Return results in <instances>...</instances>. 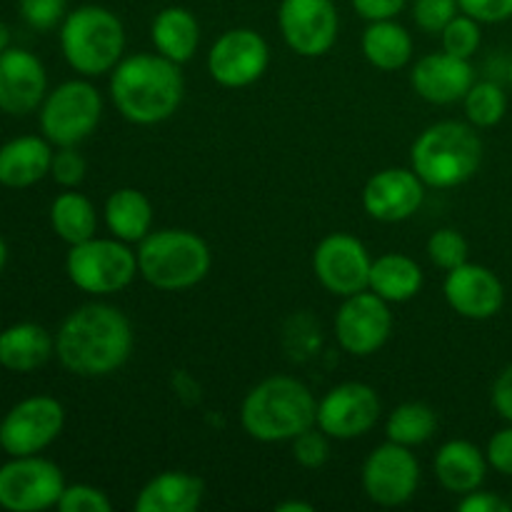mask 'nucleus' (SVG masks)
Returning a JSON list of instances; mask_svg holds the SVG:
<instances>
[{
    "label": "nucleus",
    "mask_w": 512,
    "mask_h": 512,
    "mask_svg": "<svg viewBox=\"0 0 512 512\" xmlns=\"http://www.w3.org/2000/svg\"><path fill=\"white\" fill-rule=\"evenodd\" d=\"M133 353V325L123 310L105 303L75 308L60 323L55 355L65 370L80 378H103L125 365Z\"/></svg>",
    "instance_id": "nucleus-1"
},
{
    "label": "nucleus",
    "mask_w": 512,
    "mask_h": 512,
    "mask_svg": "<svg viewBox=\"0 0 512 512\" xmlns=\"http://www.w3.org/2000/svg\"><path fill=\"white\" fill-rule=\"evenodd\" d=\"M180 65L165 55L138 53L110 70V98L118 113L135 125H155L173 118L183 103Z\"/></svg>",
    "instance_id": "nucleus-2"
},
{
    "label": "nucleus",
    "mask_w": 512,
    "mask_h": 512,
    "mask_svg": "<svg viewBox=\"0 0 512 512\" xmlns=\"http://www.w3.org/2000/svg\"><path fill=\"white\" fill-rule=\"evenodd\" d=\"M318 403L305 383L290 375H273L255 385L243 400L240 423L258 443H285L310 430Z\"/></svg>",
    "instance_id": "nucleus-3"
},
{
    "label": "nucleus",
    "mask_w": 512,
    "mask_h": 512,
    "mask_svg": "<svg viewBox=\"0 0 512 512\" xmlns=\"http://www.w3.org/2000/svg\"><path fill=\"white\" fill-rule=\"evenodd\" d=\"M483 163V140L475 125L458 120H440L430 125L410 150V165L430 188H455L478 173Z\"/></svg>",
    "instance_id": "nucleus-4"
},
{
    "label": "nucleus",
    "mask_w": 512,
    "mask_h": 512,
    "mask_svg": "<svg viewBox=\"0 0 512 512\" xmlns=\"http://www.w3.org/2000/svg\"><path fill=\"white\" fill-rule=\"evenodd\" d=\"M138 273L153 288L175 293L203 283L213 255L198 233L180 228L150 230L138 245Z\"/></svg>",
    "instance_id": "nucleus-5"
},
{
    "label": "nucleus",
    "mask_w": 512,
    "mask_h": 512,
    "mask_svg": "<svg viewBox=\"0 0 512 512\" xmlns=\"http://www.w3.org/2000/svg\"><path fill=\"white\" fill-rule=\"evenodd\" d=\"M60 50L75 73L98 78L123 60L125 28L113 10L80 5L60 25Z\"/></svg>",
    "instance_id": "nucleus-6"
},
{
    "label": "nucleus",
    "mask_w": 512,
    "mask_h": 512,
    "mask_svg": "<svg viewBox=\"0 0 512 512\" xmlns=\"http://www.w3.org/2000/svg\"><path fill=\"white\" fill-rule=\"evenodd\" d=\"M70 283L88 295H113L138 275V255L118 238H90L70 245L65 258Z\"/></svg>",
    "instance_id": "nucleus-7"
},
{
    "label": "nucleus",
    "mask_w": 512,
    "mask_h": 512,
    "mask_svg": "<svg viewBox=\"0 0 512 512\" xmlns=\"http://www.w3.org/2000/svg\"><path fill=\"white\" fill-rule=\"evenodd\" d=\"M103 115V98L88 80H65L40 105V130L58 148H75L93 135Z\"/></svg>",
    "instance_id": "nucleus-8"
},
{
    "label": "nucleus",
    "mask_w": 512,
    "mask_h": 512,
    "mask_svg": "<svg viewBox=\"0 0 512 512\" xmlns=\"http://www.w3.org/2000/svg\"><path fill=\"white\" fill-rule=\"evenodd\" d=\"M65 490L60 468L40 455H20L0 465V508L10 512H40L58 508Z\"/></svg>",
    "instance_id": "nucleus-9"
},
{
    "label": "nucleus",
    "mask_w": 512,
    "mask_h": 512,
    "mask_svg": "<svg viewBox=\"0 0 512 512\" xmlns=\"http://www.w3.org/2000/svg\"><path fill=\"white\" fill-rule=\"evenodd\" d=\"M65 410L50 395H33L20 400L0 420V448L10 458L38 455L63 433Z\"/></svg>",
    "instance_id": "nucleus-10"
},
{
    "label": "nucleus",
    "mask_w": 512,
    "mask_h": 512,
    "mask_svg": "<svg viewBox=\"0 0 512 512\" xmlns=\"http://www.w3.org/2000/svg\"><path fill=\"white\" fill-rule=\"evenodd\" d=\"M390 333H393V313L388 300L375 295L373 290L345 298L335 315V335L340 348L358 358L378 353L388 343Z\"/></svg>",
    "instance_id": "nucleus-11"
},
{
    "label": "nucleus",
    "mask_w": 512,
    "mask_h": 512,
    "mask_svg": "<svg viewBox=\"0 0 512 512\" xmlns=\"http://www.w3.org/2000/svg\"><path fill=\"white\" fill-rule=\"evenodd\" d=\"M370 258L368 248L355 235L333 233L318 243L313 253V270L318 283L338 298H350L363 293L370 285Z\"/></svg>",
    "instance_id": "nucleus-12"
},
{
    "label": "nucleus",
    "mask_w": 512,
    "mask_h": 512,
    "mask_svg": "<svg viewBox=\"0 0 512 512\" xmlns=\"http://www.w3.org/2000/svg\"><path fill=\"white\" fill-rule=\"evenodd\" d=\"M270 48L253 28L225 30L208 53V73L223 88H248L263 78Z\"/></svg>",
    "instance_id": "nucleus-13"
},
{
    "label": "nucleus",
    "mask_w": 512,
    "mask_h": 512,
    "mask_svg": "<svg viewBox=\"0 0 512 512\" xmlns=\"http://www.w3.org/2000/svg\"><path fill=\"white\" fill-rule=\"evenodd\" d=\"M420 485L418 458L405 445L388 440L375 448L363 465V488L365 495L375 505L383 508H398L413 500Z\"/></svg>",
    "instance_id": "nucleus-14"
},
{
    "label": "nucleus",
    "mask_w": 512,
    "mask_h": 512,
    "mask_svg": "<svg viewBox=\"0 0 512 512\" xmlns=\"http://www.w3.org/2000/svg\"><path fill=\"white\" fill-rule=\"evenodd\" d=\"M278 25L293 53L320 58L338 40L340 18L333 0H283Z\"/></svg>",
    "instance_id": "nucleus-15"
},
{
    "label": "nucleus",
    "mask_w": 512,
    "mask_h": 512,
    "mask_svg": "<svg viewBox=\"0 0 512 512\" xmlns=\"http://www.w3.org/2000/svg\"><path fill=\"white\" fill-rule=\"evenodd\" d=\"M378 420L380 398L375 388H370L368 383H343L335 385L320 400L315 425L328 438L353 440L370 433L378 425Z\"/></svg>",
    "instance_id": "nucleus-16"
},
{
    "label": "nucleus",
    "mask_w": 512,
    "mask_h": 512,
    "mask_svg": "<svg viewBox=\"0 0 512 512\" xmlns=\"http://www.w3.org/2000/svg\"><path fill=\"white\" fill-rule=\"evenodd\" d=\"M48 95V73L38 55L23 48L0 53V110L8 115H28L43 105Z\"/></svg>",
    "instance_id": "nucleus-17"
},
{
    "label": "nucleus",
    "mask_w": 512,
    "mask_h": 512,
    "mask_svg": "<svg viewBox=\"0 0 512 512\" xmlns=\"http://www.w3.org/2000/svg\"><path fill=\"white\" fill-rule=\"evenodd\" d=\"M425 200V183L413 168H385L368 180L363 208L380 223H400L413 218Z\"/></svg>",
    "instance_id": "nucleus-18"
},
{
    "label": "nucleus",
    "mask_w": 512,
    "mask_h": 512,
    "mask_svg": "<svg viewBox=\"0 0 512 512\" xmlns=\"http://www.w3.org/2000/svg\"><path fill=\"white\" fill-rule=\"evenodd\" d=\"M443 293L450 308L468 320L495 318L505 303V288L498 275L475 263H463L448 270Z\"/></svg>",
    "instance_id": "nucleus-19"
},
{
    "label": "nucleus",
    "mask_w": 512,
    "mask_h": 512,
    "mask_svg": "<svg viewBox=\"0 0 512 512\" xmlns=\"http://www.w3.org/2000/svg\"><path fill=\"white\" fill-rule=\"evenodd\" d=\"M475 83V70L470 60L455 58L450 53H428L413 65L410 85L423 100L433 105H453L468 95Z\"/></svg>",
    "instance_id": "nucleus-20"
},
{
    "label": "nucleus",
    "mask_w": 512,
    "mask_h": 512,
    "mask_svg": "<svg viewBox=\"0 0 512 512\" xmlns=\"http://www.w3.org/2000/svg\"><path fill=\"white\" fill-rule=\"evenodd\" d=\"M50 140L38 135H20L0 148V185L30 188L50 173L53 148Z\"/></svg>",
    "instance_id": "nucleus-21"
},
{
    "label": "nucleus",
    "mask_w": 512,
    "mask_h": 512,
    "mask_svg": "<svg viewBox=\"0 0 512 512\" xmlns=\"http://www.w3.org/2000/svg\"><path fill=\"white\" fill-rule=\"evenodd\" d=\"M433 470L445 490L468 495L485 483L488 455L470 440H450L435 455Z\"/></svg>",
    "instance_id": "nucleus-22"
},
{
    "label": "nucleus",
    "mask_w": 512,
    "mask_h": 512,
    "mask_svg": "<svg viewBox=\"0 0 512 512\" xmlns=\"http://www.w3.org/2000/svg\"><path fill=\"white\" fill-rule=\"evenodd\" d=\"M205 495L203 480L183 470L160 473L135 498L138 512H193Z\"/></svg>",
    "instance_id": "nucleus-23"
},
{
    "label": "nucleus",
    "mask_w": 512,
    "mask_h": 512,
    "mask_svg": "<svg viewBox=\"0 0 512 512\" xmlns=\"http://www.w3.org/2000/svg\"><path fill=\"white\" fill-rule=\"evenodd\" d=\"M55 355V338L38 323L10 325L0 333V365L10 373H33Z\"/></svg>",
    "instance_id": "nucleus-24"
},
{
    "label": "nucleus",
    "mask_w": 512,
    "mask_h": 512,
    "mask_svg": "<svg viewBox=\"0 0 512 512\" xmlns=\"http://www.w3.org/2000/svg\"><path fill=\"white\" fill-rule=\"evenodd\" d=\"M150 38L160 55L178 65L188 63L200 45L198 18L185 8L160 10L150 28Z\"/></svg>",
    "instance_id": "nucleus-25"
},
{
    "label": "nucleus",
    "mask_w": 512,
    "mask_h": 512,
    "mask_svg": "<svg viewBox=\"0 0 512 512\" xmlns=\"http://www.w3.org/2000/svg\"><path fill=\"white\" fill-rule=\"evenodd\" d=\"M420 288H423V270L410 255L385 253L373 260L368 290L388 303H408L420 293Z\"/></svg>",
    "instance_id": "nucleus-26"
},
{
    "label": "nucleus",
    "mask_w": 512,
    "mask_h": 512,
    "mask_svg": "<svg viewBox=\"0 0 512 512\" xmlns=\"http://www.w3.org/2000/svg\"><path fill=\"white\" fill-rule=\"evenodd\" d=\"M105 225L113 238L140 243L153 228V205L135 188H118L105 200Z\"/></svg>",
    "instance_id": "nucleus-27"
},
{
    "label": "nucleus",
    "mask_w": 512,
    "mask_h": 512,
    "mask_svg": "<svg viewBox=\"0 0 512 512\" xmlns=\"http://www.w3.org/2000/svg\"><path fill=\"white\" fill-rule=\"evenodd\" d=\"M363 55L373 68L385 73L400 70L413 58V38L393 18L370 20L363 33Z\"/></svg>",
    "instance_id": "nucleus-28"
},
{
    "label": "nucleus",
    "mask_w": 512,
    "mask_h": 512,
    "mask_svg": "<svg viewBox=\"0 0 512 512\" xmlns=\"http://www.w3.org/2000/svg\"><path fill=\"white\" fill-rule=\"evenodd\" d=\"M50 225L60 240H65L68 245H78L95 238L98 213L85 195L60 193L50 205Z\"/></svg>",
    "instance_id": "nucleus-29"
},
{
    "label": "nucleus",
    "mask_w": 512,
    "mask_h": 512,
    "mask_svg": "<svg viewBox=\"0 0 512 512\" xmlns=\"http://www.w3.org/2000/svg\"><path fill=\"white\" fill-rule=\"evenodd\" d=\"M438 430V415L425 403H403L390 413L385 423V435L393 443L415 448V445L428 443Z\"/></svg>",
    "instance_id": "nucleus-30"
},
{
    "label": "nucleus",
    "mask_w": 512,
    "mask_h": 512,
    "mask_svg": "<svg viewBox=\"0 0 512 512\" xmlns=\"http://www.w3.org/2000/svg\"><path fill=\"white\" fill-rule=\"evenodd\" d=\"M463 105L470 125H475V128H493L508 113V98H505L503 88L498 83H490V80L473 83V88L463 98Z\"/></svg>",
    "instance_id": "nucleus-31"
},
{
    "label": "nucleus",
    "mask_w": 512,
    "mask_h": 512,
    "mask_svg": "<svg viewBox=\"0 0 512 512\" xmlns=\"http://www.w3.org/2000/svg\"><path fill=\"white\" fill-rule=\"evenodd\" d=\"M443 38L445 53L455 55V58L470 60L478 53L480 43H483V33H480V23L470 15H455L440 33Z\"/></svg>",
    "instance_id": "nucleus-32"
},
{
    "label": "nucleus",
    "mask_w": 512,
    "mask_h": 512,
    "mask_svg": "<svg viewBox=\"0 0 512 512\" xmlns=\"http://www.w3.org/2000/svg\"><path fill=\"white\" fill-rule=\"evenodd\" d=\"M428 255L433 260V265H438L443 270H453L458 265L468 263V240L458 230L440 228L430 235Z\"/></svg>",
    "instance_id": "nucleus-33"
},
{
    "label": "nucleus",
    "mask_w": 512,
    "mask_h": 512,
    "mask_svg": "<svg viewBox=\"0 0 512 512\" xmlns=\"http://www.w3.org/2000/svg\"><path fill=\"white\" fill-rule=\"evenodd\" d=\"M60 512H110L113 503H110L108 493H103L95 485H65L63 495L58 500Z\"/></svg>",
    "instance_id": "nucleus-34"
},
{
    "label": "nucleus",
    "mask_w": 512,
    "mask_h": 512,
    "mask_svg": "<svg viewBox=\"0 0 512 512\" xmlns=\"http://www.w3.org/2000/svg\"><path fill=\"white\" fill-rule=\"evenodd\" d=\"M458 10V0H415L413 20L418 23L420 30H425L430 35H438L458 15Z\"/></svg>",
    "instance_id": "nucleus-35"
},
{
    "label": "nucleus",
    "mask_w": 512,
    "mask_h": 512,
    "mask_svg": "<svg viewBox=\"0 0 512 512\" xmlns=\"http://www.w3.org/2000/svg\"><path fill=\"white\" fill-rule=\"evenodd\" d=\"M293 443V455L303 468H323L328 463V455H330V445H328V435L323 433L320 428H310L305 433H300L298 438L290 440Z\"/></svg>",
    "instance_id": "nucleus-36"
},
{
    "label": "nucleus",
    "mask_w": 512,
    "mask_h": 512,
    "mask_svg": "<svg viewBox=\"0 0 512 512\" xmlns=\"http://www.w3.org/2000/svg\"><path fill=\"white\" fill-rule=\"evenodd\" d=\"M68 0H18L20 15L35 30H50L65 20Z\"/></svg>",
    "instance_id": "nucleus-37"
},
{
    "label": "nucleus",
    "mask_w": 512,
    "mask_h": 512,
    "mask_svg": "<svg viewBox=\"0 0 512 512\" xmlns=\"http://www.w3.org/2000/svg\"><path fill=\"white\" fill-rule=\"evenodd\" d=\"M85 170H88L85 158L75 148H58V153H53L50 175L63 188H75V185L83 183Z\"/></svg>",
    "instance_id": "nucleus-38"
},
{
    "label": "nucleus",
    "mask_w": 512,
    "mask_h": 512,
    "mask_svg": "<svg viewBox=\"0 0 512 512\" xmlns=\"http://www.w3.org/2000/svg\"><path fill=\"white\" fill-rule=\"evenodd\" d=\"M460 13L478 23H505L512 18V0H458Z\"/></svg>",
    "instance_id": "nucleus-39"
},
{
    "label": "nucleus",
    "mask_w": 512,
    "mask_h": 512,
    "mask_svg": "<svg viewBox=\"0 0 512 512\" xmlns=\"http://www.w3.org/2000/svg\"><path fill=\"white\" fill-rule=\"evenodd\" d=\"M485 455H488L490 468L498 470L500 475H508V478H512V423L510 428L498 430V433L490 438Z\"/></svg>",
    "instance_id": "nucleus-40"
},
{
    "label": "nucleus",
    "mask_w": 512,
    "mask_h": 512,
    "mask_svg": "<svg viewBox=\"0 0 512 512\" xmlns=\"http://www.w3.org/2000/svg\"><path fill=\"white\" fill-rule=\"evenodd\" d=\"M460 512H510L512 503L503 500L495 493H483V490H473V493L463 495L458 503Z\"/></svg>",
    "instance_id": "nucleus-41"
},
{
    "label": "nucleus",
    "mask_w": 512,
    "mask_h": 512,
    "mask_svg": "<svg viewBox=\"0 0 512 512\" xmlns=\"http://www.w3.org/2000/svg\"><path fill=\"white\" fill-rule=\"evenodd\" d=\"M490 400H493L495 413L503 420H508V423H512V365H508V368L498 375V380L493 383V395H490Z\"/></svg>",
    "instance_id": "nucleus-42"
},
{
    "label": "nucleus",
    "mask_w": 512,
    "mask_h": 512,
    "mask_svg": "<svg viewBox=\"0 0 512 512\" xmlns=\"http://www.w3.org/2000/svg\"><path fill=\"white\" fill-rule=\"evenodd\" d=\"M350 3L365 20H385L395 18L403 10L405 0H350Z\"/></svg>",
    "instance_id": "nucleus-43"
},
{
    "label": "nucleus",
    "mask_w": 512,
    "mask_h": 512,
    "mask_svg": "<svg viewBox=\"0 0 512 512\" xmlns=\"http://www.w3.org/2000/svg\"><path fill=\"white\" fill-rule=\"evenodd\" d=\"M278 512H313L315 508L310 503H303V500H288V503L275 505Z\"/></svg>",
    "instance_id": "nucleus-44"
},
{
    "label": "nucleus",
    "mask_w": 512,
    "mask_h": 512,
    "mask_svg": "<svg viewBox=\"0 0 512 512\" xmlns=\"http://www.w3.org/2000/svg\"><path fill=\"white\" fill-rule=\"evenodd\" d=\"M8 48H10V30H8V25L0 20V53H3V50H8Z\"/></svg>",
    "instance_id": "nucleus-45"
},
{
    "label": "nucleus",
    "mask_w": 512,
    "mask_h": 512,
    "mask_svg": "<svg viewBox=\"0 0 512 512\" xmlns=\"http://www.w3.org/2000/svg\"><path fill=\"white\" fill-rule=\"evenodd\" d=\"M5 263H8V245H5V240L0 238V273H3Z\"/></svg>",
    "instance_id": "nucleus-46"
},
{
    "label": "nucleus",
    "mask_w": 512,
    "mask_h": 512,
    "mask_svg": "<svg viewBox=\"0 0 512 512\" xmlns=\"http://www.w3.org/2000/svg\"><path fill=\"white\" fill-rule=\"evenodd\" d=\"M508 78H510V85H512V63H510V70H508Z\"/></svg>",
    "instance_id": "nucleus-47"
}]
</instances>
